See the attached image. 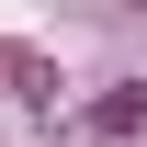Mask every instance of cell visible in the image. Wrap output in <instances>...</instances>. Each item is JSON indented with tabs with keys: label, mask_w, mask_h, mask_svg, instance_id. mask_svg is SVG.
<instances>
[{
	"label": "cell",
	"mask_w": 147,
	"mask_h": 147,
	"mask_svg": "<svg viewBox=\"0 0 147 147\" xmlns=\"http://www.w3.org/2000/svg\"><path fill=\"white\" fill-rule=\"evenodd\" d=\"M147 125V91H102L91 113H79V136H91V147H113V136H136Z\"/></svg>",
	"instance_id": "cell-1"
}]
</instances>
